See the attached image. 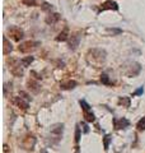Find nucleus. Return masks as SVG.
<instances>
[{
  "label": "nucleus",
  "mask_w": 145,
  "mask_h": 153,
  "mask_svg": "<svg viewBox=\"0 0 145 153\" xmlns=\"http://www.w3.org/2000/svg\"><path fill=\"white\" fill-rule=\"evenodd\" d=\"M136 128H138L139 131H144V130H145V116H144L143 119H140V121L138 123Z\"/></svg>",
  "instance_id": "15"
},
{
  "label": "nucleus",
  "mask_w": 145,
  "mask_h": 153,
  "mask_svg": "<svg viewBox=\"0 0 145 153\" xmlns=\"http://www.w3.org/2000/svg\"><path fill=\"white\" fill-rule=\"evenodd\" d=\"M22 1L26 5H36V0H22Z\"/></svg>",
  "instance_id": "22"
},
{
  "label": "nucleus",
  "mask_w": 145,
  "mask_h": 153,
  "mask_svg": "<svg viewBox=\"0 0 145 153\" xmlns=\"http://www.w3.org/2000/svg\"><path fill=\"white\" fill-rule=\"evenodd\" d=\"M106 32L107 33H109V35H120L121 32V30H118V28H107V30H106Z\"/></svg>",
  "instance_id": "16"
},
{
  "label": "nucleus",
  "mask_w": 145,
  "mask_h": 153,
  "mask_svg": "<svg viewBox=\"0 0 145 153\" xmlns=\"http://www.w3.org/2000/svg\"><path fill=\"white\" fill-rule=\"evenodd\" d=\"M42 9L43 10H52V7L50 5V4H47V3H43L42 4Z\"/></svg>",
  "instance_id": "23"
},
{
  "label": "nucleus",
  "mask_w": 145,
  "mask_h": 153,
  "mask_svg": "<svg viewBox=\"0 0 145 153\" xmlns=\"http://www.w3.org/2000/svg\"><path fill=\"white\" fill-rule=\"evenodd\" d=\"M62 130H64V125H62V124H56V125H54V126L51 128V133L54 134V135L59 140H60V137H61V134H62Z\"/></svg>",
  "instance_id": "3"
},
{
  "label": "nucleus",
  "mask_w": 145,
  "mask_h": 153,
  "mask_svg": "<svg viewBox=\"0 0 145 153\" xmlns=\"http://www.w3.org/2000/svg\"><path fill=\"white\" fill-rule=\"evenodd\" d=\"M32 61H33V56H27L26 59H22L21 61H19V63H21V64L24 66V68H26V66L30 65V64L32 63Z\"/></svg>",
  "instance_id": "10"
},
{
  "label": "nucleus",
  "mask_w": 145,
  "mask_h": 153,
  "mask_svg": "<svg viewBox=\"0 0 145 153\" xmlns=\"http://www.w3.org/2000/svg\"><path fill=\"white\" fill-rule=\"evenodd\" d=\"M76 85L75 80H67V82H62L61 83V88L62 89H70V88H74Z\"/></svg>",
  "instance_id": "8"
},
{
  "label": "nucleus",
  "mask_w": 145,
  "mask_h": 153,
  "mask_svg": "<svg viewBox=\"0 0 145 153\" xmlns=\"http://www.w3.org/2000/svg\"><path fill=\"white\" fill-rule=\"evenodd\" d=\"M143 93H144V88H143V87H140L134 94H135V96H140V94H143Z\"/></svg>",
  "instance_id": "25"
},
{
  "label": "nucleus",
  "mask_w": 145,
  "mask_h": 153,
  "mask_svg": "<svg viewBox=\"0 0 145 153\" xmlns=\"http://www.w3.org/2000/svg\"><path fill=\"white\" fill-rule=\"evenodd\" d=\"M40 45V42H32V41H27V42H23L22 45H19V51L21 52H24V54H26V52H31L32 50H35L36 47Z\"/></svg>",
  "instance_id": "1"
},
{
  "label": "nucleus",
  "mask_w": 145,
  "mask_h": 153,
  "mask_svg": "<svg viewBox=\"0 0 145 153\" xmlns=\"http://www.w3.org/2000/svg\"><path fill=\"white\" fill-rule=\"evenodd\" d=\"M56 40H57V41H66V40H67V31H66V30L62 31L60 35H59V37L56 38Z\"/></svg>",
  "instance_id": "17"
},
{
  "label": "nucleus",
  "mask_w": 145,
  "mask_h": 153,
  "mask_svg": "<svg viewBox=\"0 0 145 153\" xmlns=\"http://www.w3.org/2000/svg\"><path fill=\"white\" fill-rule=\"evenodd\" d=\"M79 40H80V36H78V35L71 36V40H70V49H71V50H75L76 47H78Z\"/></svg>",
  "instance_id": "6"
},
{
  "label": "nucleus",
  "mask_w": 145,
  "mask_h": 153,
  "mask_svg": "<svg viewBox=\"0 0 145 153\" xmlns=\"http://www.w3.org/2000/svg\"><path fill=\"white\" fill-rule=\"evenodd\" d=\"M118 103L122 105V106L129 107V106H130V97H121V98L118 100Z\"/></svg>",
  "instance_id": "14"
},
{
  "label": "nucleus",
  "mask_w": 145,
  "mask_h": 153,
  "mask_svg": "<svg viewBox=\"0 0 145 153\" xmlns=\"http://www.w3.org/2000/svg\"><path fill=\"white\" fill-rule=\"evenodd\" d=\"M107 9H113V10H118V5L116 1H112V0H107L104 1L102 5H101V10H107Z\"/></svg>",
  "instance_id": "2"
},
{
  "label": "nucleus",
  "mask_w": 145,
  "mask_h": 153,
  "mask_svg": "<svg viewBox=\"0 0 145 153\" xmlns=\"http://www.w3.org/2000/svg\"><path fill=\"white\" fill-rule=\"evenodd\" d=\"M101 80H102V83H103V84H107V85L111 84V82H109V79H108V75H107V74H102V76H101Z\"/></svg>",
  "instance_id": "18"
},
{
  "label": "nucleus",
  "mask_w": 145,
  "mask_h": 153,
  "mask_svg": "<svg viewBox=\"0 0 145 153\" xmlns=\"http://www.w3.org/2000/svg\"><path fill=\"white\" fill-rule=\"evenodd\" d=\"M28 85H30V89H32L35 93H37L38 91H40V85H38L37 82H33V80H31V82L28 83Z\"/></svg>",
  "instance_id": "11"
},
{
  "label": "nucleus",
  "mask_w": 145,
  "mask_h": 153,
  "mask_svg": "<svg viewBox=\"0 0 145 153\" xmlns=\"http://www.w3.org/2000/svg\"><path fill=\"white\" fill-rule=\"evenodd\" d=\"M59 18H60L59 14H50V17H47L46 22L47 23H55L56 21H59Z\"/></svg>",
  "instance_id": "13"
},
{
  "label": "nucleus",
  "mask_w": 145,
  "mask_h": 153,
  "mask_svg": "<svg viewBox=\"0 0 145 153\" xmlns=\"http://www.w3.org/2000/svg\"><path fill=\"white\" fill-rule=\"evenodd\" d=\"M12 44L9 45L8 44V38L7 37H4V54H8V52H10L12 51Z\"/></svg>",
  "instance_id": "12"
},
{
  "label": "nucleus",
  "mask_w": 145,
  "mask_h": 153,
  "mask_svg": "<svg viewBox=\"0 0 145 153\" xmlns=\"http://www.w3.org/2000/svg\"><path fill=\"white\" fill-rule=\"evenodd\" d=\"M12 102L14 105H17V106L24 108V110L28 108V101H27V100H24L23 97H16V98H13Z\"/></svg>",
  "instance_id": "5"
},
{
  "label": "nucleus",
  "mask_w": 145,
  "mask_h": 153,
  "mask_svg": "<svg viewBox=\"0 0 145 153\" xmlns=\"http://www.w3.org/2000/svg\"><path fill=\"white\" fill-rule=\"evenodd\" d=\"M84 117H85V120L88 121V123H92V121L95 120L94 114H92L90 111H84Z\"/></svg>",
  "instance_id": "9"
},
{
  "label": "nucleus",
  "mask_w": 145,
  "mask_h": 153,
  "mask_svg": "<svg viewBox=\"0 0 145 153\" xmlns=\"http://www.w3.org/2000/svg\"><path fill=\"white\" fill-rule=\"evenodd\" d=\"M80 140V128L79 126H76V131H75V142L76 143H79Z\"/></svg>",
  "instance_id": "21"
},
{
  "label": "nucleus",
  "mask_w": 145,
  "mask_h": 153,
  "mask_svg": "<svg viewBox=\"0 0 145 153\" xmlns=\"http://www.w3.org/2000/svg\"><path fill=\"white\" fill-rule=\"evenodd\" d=\"M80 106L83 107L84 111H89V110H90V106L87 103V101H84V100H81V101H80Z\"/></svg>",
  "instance_id": "20"
},
{
  "label": "nucleus",
  "mask_w": 145,
  "mask_h": 153,
  "mask_svg": "<svg viewBox=\"0 0 145 153\" xmlns=\"http://www.w3.org/2000/svg\"><path fill=\"white\" fill-rule=\"evenodd\" d=\"M111 139H112V138H111V135H106L104 137V149L107 151L108 149V147H109V142H111Z\"/></svg>",
  "instance_id": "19"
},
{
  "label": "nucleus",
  "mask_w": 145,
  "mask_h": 153,
  "mask_svg": "<svg viewBox=\"0 0 145 153\" xmlns=\"http://www.w3.org/2000/svg\"><path fill=\"white\" fill-rule=\"evenodd\" d=\"M80 125H81V126H83V131H84V133H88V131H89V126H88V125H87V124H85V123H83V124H80Z\"/></svg>",
  "instance_id": "24"
},
{
  "label": "nucleus",
  "mask_w": 145,
  "mask_h": 153,
  "mask_svg": "<svg viewBox=\"0 0 145 153\" xmlns=\"http://www.w3.org/2000/svg\"><path fill=\"white\" fill-rule=\"evenodd\" d=\"M113 124H115V128L116 129H126L129 125H130V123H129V120H126L125 117H122V119H120V120H113Z\"/></svg>",
  "instance_id": "4"
},
{
  "label": "nucleus",
  "mask_w": 145,
  "mask_h": 153,
  "mask_svg": "<svg viewBox=\"0 0 145 153\" xmlns=\"http://www.w3.org/2000/svg\"><path fill=\"white\" fill-rule=\"evenodd\" d=\"M10 33L13 35V38L16 41H19L23 37V32L21 30H18V28H13V30H10Z\"/></svg>",
  "instance_id": "7"
}]
</instances>
